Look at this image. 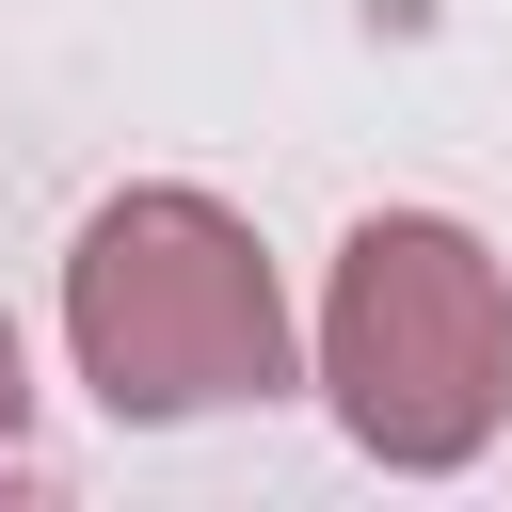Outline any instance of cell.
<instances>
[{"mask_svg": "<svg viewBox=\"0 0 512 512\" xmlns=\"http://www.w3.org/2000/svg\"><path fill=\"white\" fill-rule=\"evenodd\" d=\"M320 400L384 480H464L512 432V256L448 208H368L320 272Z\"/></svg>", "mask_w": 512, "mask_h": 512, "instance_id": "2", "label": "cell"}, {"mask_svg": "<svg viewBox=\"0 0 512 512\" xmlns=\"http://www.w3.org/2000/svg\"><path fill=\"white\" fill-rule=\"evenodd\" d=\"M64 368H80V400L112 432H192V416L320 384L272 240L192 176H128V192L80 208V240H64Z\"/></svg>", "mask_w": 512, "mask_h": 512, "instance_id": "1", "label": "cell"}]
</instances>
